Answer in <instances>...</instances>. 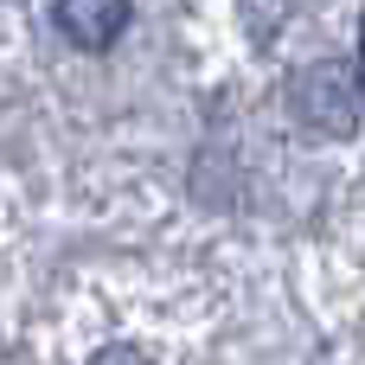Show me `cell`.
I'll return each mask as SVG.
<instances>
[{
  "label": "cell",
  "mask_w": 365,
  "mask_h": 365,
  "mask_svg": "<svg viewBox=\"0 0 365 365\" xmlns=\"http://www.w3.org/2000/svg\"><path fill=\"white\" fill-rule=\"evenodd\" d=\"M353 77H359V90H365V19H359V64H353Z\"/></svg>",
  "instance_id": "4"
},
{
  "label": "cell",
  "mask_w": 365,
  "mask_h": 365,
  "mask_svg": "<svg viewBox=\"0 0 365 365\" xmlns=\"http://www.w3.org/2000/svg\"><path fill=\"white\" fill-rule=\"evenodd\" d=\"M128 0H58L51 6V19H58V32L71 38V45H83V51H109L122 32H128Z\"/></svg>",
  "instance_id": "2"
},
{
  "label": "cell",
  "mask_w": 365,
  "mask_h": 365,
  "mask_svg": "<svg viewBox=\"0 0 365 365\" xmlns=\"http://www.w3.org/2000/svg\"><path fill=\"white\" fill-rule=\"evenodd\" d=\"M289 115L314 141H353L365 128V90H359V77L346 64H334V58L308 64V71L289 77Z\"/></svg>",
  "instance_id": "1"
},
{
  "label": "cell",
  "mask_w": 365,
  "mask_h": 365,
  "mask_svg": "<svg viewBox=\"0 0 365 365\" xmlns=\"http://www.w3.org/2000/svg\"><path fill=\"white\" fill-rule=\"evenodd\" d=\"M90 365H148V353H135L128 340H115V346H103V353H96Z\"/></svg>",
  "instance_id": "3"
}]
</instances>
